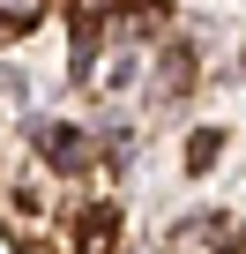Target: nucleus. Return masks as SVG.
Segmentation results:
<instances>
[{
	"mask_svg": "<svg viewBox=\"0 0 246 254\" xmlns=\"http://www.w3.org/2000/svg\"><path fill=\"white\" fill-rule=\"evenodd\" d=\"M38 8H45V0H0V38L30 30V23H38Z\"/></svg>",
	"mask_w": 246,
	"mask_h": 254,
	"instance_id": "1",
	"label": "nucleus"
},
{
	"mask_svg": "<svg viewBox=\"0 0 246 254\" xmlns=\"http://www.w3.org/2000/svg\"><path fill=\"white\" fill-rule=\"evenodd\" d=\"M112 247V209H90L82 217V254H104Z\"/></svg>",
	"mask_w": 246,
	"mask_h": 254,
	"instance_id": "2",
	"label": "nucleus"
},
{
	"mask_svg": "<svg viewBox=\"0 0 246 254\" xmlns=\"http://www.w3.org/2000/svg\"><path fill=\"white\" fill-rule=\"evenodd\" d=\"M216 150H224V135H194L187 142V165H216Z\"/></svg>",
	"mask_w": 246,
	"mask_h": 254,
	"instance_id": "3",
	"label": "nucleus"
}]
</instances>
